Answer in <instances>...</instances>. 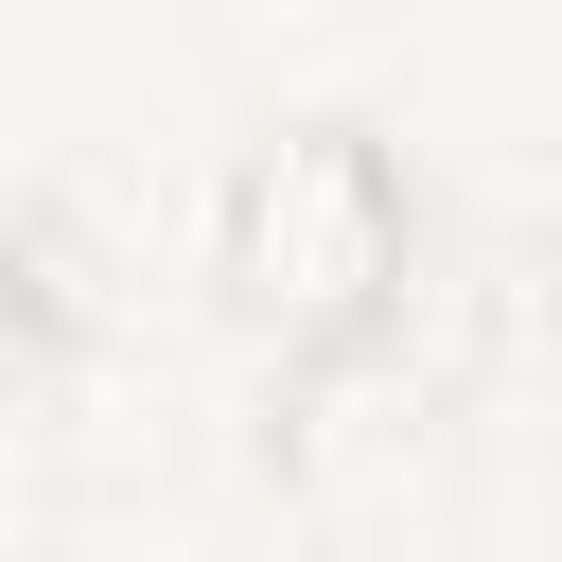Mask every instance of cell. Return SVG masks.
<instances>
[{
	"label": "cell",
	"instance_id": "1",
	"mask_svg": "<svg viewBox=\"0 0 562 562\" xmlns=\"http://www.w3.org/2000/svg\"><path fill=\"white\" fill-rule=\"evenodd\" d=\"M211 299L281 369H369L422 316V193H404V158L369 123H334V105L246 123L228 176H211Z\"/></svg>",
	"mask_w": 562,
	"mask_h": 562
}]
</instances>
